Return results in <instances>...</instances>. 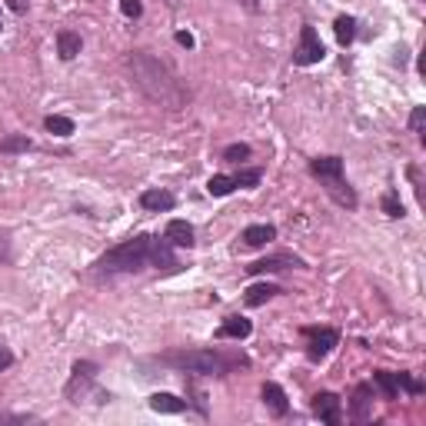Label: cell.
Returning <instances> with one entry per match:
<instances>
[{
  "mask_svg": "<svg viewBox=\"0 0 426 426\" xmlns=\"http://www.w3.org/2000/svg\"><path fill=\"white\" fill-rule=\"evenodd\" d=\"M147 266H157V270H176V257L174 247L160 237H147V233H137V237L117 243L113 250H107L97 260V270L101 273H140Z\"/></svg>",
  "mask_w": 426,
  "mask_h": 426,
  "instance_id": "obj_1",
  "label": "cell"
},
{
  "mask_svg": "<svg viewBox=\"0 0 426 426\" xmlns=\"http://www.w3.org/2000/svg\"><path fill=\"white\" fill-rule=\"evenodd\" d=\"M127 67H130V74H134V84H137L153 103H163V107H170V110H180V107L190 101L187 87H183V84L167 70V63H160L153 53L134 51L127 57Z\"/></svg>",
  "mask_w": 426,
  "mask_h": 426,
  "instance_id": "obj_2",
  "label": "cell"
},
{
  "mask_svg": "<svg viewBox=\"0 0 426 426\" xmlns=\"http://www.w3.org/2000/svg\"><path fill=\"white\" fill-rule=\"evenodd\" d=\"M163 366H174L180 373H193V376H226L237 366H250L247 356H226L217 347H203V350H176V353H163L160 356Z\"/></svg>",
  "mask_w": 426,
  "mask_h": 426,
  "instance_id": "obj_3",
  "label": "cell"
},
{
  "mask_svg": "<svg viewBox=\"0 0 426 426\" xmlns=\"http://www.w3.org/2000/svg\"><path fill=\"white\" fill-rule=\"evenodd\" d=\"M310 174L320 180V187L326 190V197L343 207V210H356V190L347 183L343 176V160L340 157H316L310 160Z\"/></svg>",
  "mask_w": 426,
  "mask_h": 426,
  "instance_id": "obj_4",
  "label": "cell"
},
{
  "mask_svg": "<svg viewBox=\"0 0 426 426\" xmlns=\"http://www.w3.org/2000/svg\"><path fill=\"white\" fill-rule=\"evenodd\" d=\"M303 340H306V356L314 363H320L333 353V347L340 343V333L333 326H303Z\"/></svg>",
  "mask_w": 426,
  "mask_h": 426,
  "instance_id": "obj_5",
  "label": "cell"
},
{
  "mask_svg": "<svg viewBox=\"0 0 426 426\" xmlns=\"http://www.w3.org/2000/svg\"><path fill=\"white\" fill-rule=\"evenodd\" d=\"M326 57L323 51V40H320V34H316L310 24L300 27V44H297V51H293V63L297 67H314V63H320Z\"/></svg>",
  "mask_w": 426,
  "mask_h": 426,
  "instance_id": "obj_6",
  "label": "cell"
},
{
  "mask_svg": "<svg viewBox=\"0 0 426 426\" xmlns=\"http://www.w3.org/2000/svg\"><path fill=\"white\" fill-rule=\"evenodd\" d=\"M310 406H314V413L320 416L326 426H340V423H343V403H340L337 393H326V389H323V393H316V396H314Z\"/></svg>",
  "mask_w": 426,
  "mask_h": 426,
  "instance_id": "obj_7",
  "label": "cell"
},
{
  "mask_svg": "<svg viewBox=\"0 0 426 426\" xmlns=\"http://www.w3.org/2000/svg\"><path fill=\"white\" fill-rule=\"evenodd\" d=\"M370 410H373V383H356L353 400H350V420L366 423L370 420Z\"/></svg>",
  "mask_w": 426,
  "mask_h": 426,
  "instance_id": "obj_8",
  "label": "cell"
},
{
  "mask_svg": "<svg viewBox=\"0 0 426 426\" xmlns=\"http://www.w3.org/2000/svg\"><path fill=\"white\" fill-rule=\"evenodd\" d=\"M287 266H303L300 257H293V253H276V257H264V260H257V264L247 266V273H276V270H287Z\"/></svg>",
  "mask_w": 426,
  "mask_h": 426,
  "instance_id": "obj_9",
  "label": "cell"
},
{
  "mask_svg": "<svg viewBox=\"0 0 426 426\" xmlns=\"http://www.w3.org/2000/svg\"><path fill=\"white\" fill-rule=\"evenodd\" d=\"M260 396H264V406L276 416V420H283V416L290 413V400H287V393H283L280 383H264Z\"/></svg>",
  "mask_w": 426,
  "mask_h": 426,
  "instance_id": "obj_10",
  "label": "cell"
},
{
  "mask_svg": "<svg viewBox=\"0 0 426 426\" xmlns=\"http://www.w3.org/2000/svg\"><path fill=\"white\" fill-rule=\"evenodd\" d=\"M163 240L170 243V247H193L197 240H193V226L187 224V220H170L167 224V230H163Z\"/></svg>",
  "mask_w": 426,
  "mask_h": 426,
  "instance_id": "obj_11",
  "label": "cell"
},
{
  "mask_svg": "<svg viewBox=\"0 0 426 426\" xmlns=\"http://www.w3.org/2000/svg\"><path fill=\"white\" fill-rule=\"evenodd\" d=\"M253 333V323L247 316H226L220 330H217V337L220 340H247Z\"/></svg>",
  "mask_w": 426,
  "mask_h": 426,
  "instance_id": "obj_12",
  "label": "cell"
},
{
  "mask_svg": "<svg viewBox=\"0 0 426 426\" xmlns=\"http://www.w3.org/2000/svg\"><path fill=\"white\" fill-rule=\"evenodd\" d=\"M140 207H143V210H153V213L174 210L176 197L174 193H167V190H143V193H140Z\"/></svg>",
  "mask_w": 426,
  "mask_h": 426,
  "instance_id": "obj_13",
  "label": "cell"
},
{
  "mask_svg": "<svg viewBox=\"0 0 426 426\" xmlns=\"http://www.w3.org/2000/svg\"><path fill=\"white\" fill-rule=\"evenodd\" d=\"M270 240H276L273 224H250L243 230V243H247V247H266Z\"/></svg>",
  "mask_w": 426,
  "mask_h": 426,
  "instance_id": "obj_14",
  "label": "cell"
},
{
  "mask_svg": "<svg viewBox=\"0 0 426 426\" xmlns=\"http://www.w3.org/2000/svg\"><path fill=\"white\" fill-rule=\"evenodd\" d=\"M150 410L153 413H183V410H187V400H180L174 393H153Z\"/></svg>",
  "mask_w": 426,
  "mask_h": 426,
  "instance_id": "obj_15",
  "label": "cell"
},
{
  "mask_svg": "<svg viewBox=\"0 0 426 426\" xmlns=\"http://www.w3.org/2000/svg\"><path fill=\"white\" fill-rule=\"evenodd\" d=\"M80 47H84L80 34H74V30H60L57 34V53H60V60H74L77 53H80Z\"/></svg>",
  "mask_w": 426,
  "mask_h": 426,
  "instance_id": "obj_16",
  "label": "cell"
},
{
  "mask_svg": "<svg viewBox=\"0 0 426 426\" xmlns=\"http://www.w3.org/2000/svg\"><path fill=\"white\" fill-rule=\"evenodd\" d=\"M276 293H280V287H273V283H253V287L243 293V303H247V306H264L266 300H273Z\"/></svg>",
  "mask_w": 426,
  "mask_h": 426,
  "instance_id": "obj_17",
  "label": "cell"
},
{
  "mask_svg": "<svg viewBox=\"0 0 426 426\" xmlns=\"http://www.w3.org/2000/svg\"><path fill=\"white\" fill-rule=\"evenodd\" d=\"M333 34H337L340 47H350L353 37H356V20H353L350 13H340L337 20H333Z\"/></svg>",
  "mask_w": 426,
  "mask_h": 426,
  "instance_id": "obj_18",
  "label": "cell"
},
{
  "mask_svg": "<svg viewBox=\"0 0 426 426\" xmlns=\"http://www.w3.org/2000/svg\"><path fill=\"white\" fill-rule=\"evenodd\" d=\"M373 387L383 393V400H396V396H400L396 376L389 373V370H376V373H373Z\"/></svg>",
  "mask_w": 426,
  "mask_h": 426,
  "instance_id": "obj_19",
  "label": "cell"
},
{
  "mask_svg": "<svg viewBox=\"0 0 426 426\" xmlns=\"http://www.w3.org/2000/svg\"><path fill=\"white\" fill-rule=\"evenodd\" d=\"M237 190V176L233 174H213L210 183H207V193L210 197H226V193H233Z\"/></svg>",
  "mask_w": 426,
  "mask_h": 426,
  "instance_id": "obj_20",
  "label": "cell"
},
{
  "mask_svg": "<svg viewBox=\"0 0 426 426\" xmlns=\"http://www.w3.org/2000/svg\"><path fill=\"white\" fill-rule=\"evenodd\" d=\"M44 127L51 130L53 137H70V134H74V130H77V127H74V120H70V117H60V113H51V117L44 120Z\"/></svg>",
  "mask_w": 426,
  "mask_h": 426,
  "instance_id": "obj_21",
  "label": "cell"
},
{
  "mask_svg": "<svg viewBox=\"0 0 426 426\" xmlns=\"http://www.w3.org/2000/svg\"><path fill=\"white\" fill-rule=\"evenodd\" d=\"M30 147H34V140L27 134H11V137L0 140V153H27Z\"/></svg>",
  "mask_w": 426,
  "mask_h": 426,
  "instance_id": "obj_22",
  "label": "cell"
},
{
  "mask_svg": "<svg viewBox=\"0 0 426 426\" xmlns=\"http://www.w3.org/2000/svg\"><path fill=\"white\" fill-rule=\"evenodd\" d=\"M380 207H383V213L387 217H393V220H400V217H406V210H403V200L396 190H387L383 193V200H380Z\"/></svg>",
  "mask_w": 426,
  "mask_h": 426,
  "instance_id": "obj_23",
  "label": "cell"
},
{
  "mask_svg": "<svg viewBox=\"0 0 426 426\" xmlns=\"http://www.w3.org/2000/svg\"><path fill=\"white\" fill-rule=\"evenodd\" d=\"M393 376H396V387L406 389L410 396H423V393H426V387L420 383V380H416L413 373H393Z\"/></svg>",
  "mask_w": 426,
  "mask_h": 426,
  "instance_id": "obj_24",
  "label": "cell"
},
{
  "mask_svg": "<svg viewBox=\"0 0 426 426\" xmlns=\"http://www.w3.org/2000/svg\"><path fill=\"white\" fill-rule=\"evenodd\" d=\"M237 176V187H257L260 180H264V170L260 167H250V170H240V174H233Z\"/></svg>",
  "mask_w": 426,
  "mask_h": 426,
  "instance_id": "obj_25",
  "label": "cell"
},
{
  "mask_svg": "<svg viewBox=\"0 0 426 426\" xmlns=\"http://www.w3.org/2000/svg\"><path fill=\"white\" fill-rule=\"evenodd\" d=\"M250 157V147L247 143H230L224 150V160H230V163H240V160H247Z\"/></svg>",
  "mask_w": 426,
  "mask_h": 426,
  "instance_id": "obj_26",
  "label": "cell"
},
{
  "mask_svg": "<svg viewBox=\"0 0 426 426\" xmlns=\"http://www.w3.org/2000/svg\"><path fill=\"white\" fill-rule=\"evenodd\" d=\"M120 11H124V17L137 20L140 13H143V4H140V0H120Z\"/></svg>",
  "mask_w": 426,
  "mask_h": 426,
  "instance_id": "obj_27",
  "label": "cell"
},
{
  "mask_svg": "<svg viewBox=\"0 0 426 426\" xmlns=\"http://www.w3.org/2000/svg\"><path fill=\"white\" fill-rule=\"evenodd\" d=\"M423 120H426V107H413V113H410V130L413 134H423Z\"/></svg>",
  "mask_w": 426,
  "mask_h": 426,
  "instance_id": "obj_28",
  "label": "cell"
},
{
  "mask_svg": "<svg viewBox=\"0 0 426 426\" xmlns=\"http://www.w3.org/2000/svg\"><path fill=\"white\" fill-rule=\"evenodd\" d=\"M13 363V353L7 350V347H4V343H0V370H7V366Z\"/></svg>",
  "mask_w": 426,
  "mask_h": 426,
  "instance_id": "obj_29",
  "label": "cell"
},
{
  "mask_svg": "<svg viewBox=\"0 0 426 426\" xmlns=\"http://www.w3.org/2000/svg\"><path fill=\"white\" fill-rule=\"evenodd\" d=\"M176 44H180V47H187V51H193V44H197V40L190 37L187 30H180V34H176Z\"/></svg>",
  "mask_w": 426,
  "mask_h": 426,
  "instance_id": "obj_30",
  "label": "cell"
},
{
  "mask_svg": "<svg viewBox=\"0 0 426 426\" xmlns=\"http://www.w3.org/2000/svg\"><path fill=\"white\" fill-rule=\"evenodd\" d=\"M7 7H11L13 13H27V7H30V0H7Z\"/></svg>",
  "mask_w": 426,
  "mask_h": 426,
  "instance_id": "obj_31",
  "label": "cell"
},
{
  "mask_svg": "<svg viewBox=\"0 0 426 426\" xmlns=\"http://www.w3.org/2000/svg\"><path fill=\"white\" fill-rule=\"evenodd\" d=\"M237 4H243V7H247V11H250V13H257V11H260V0H237Z\"/></svg>",
  "mask_w": 426,
  "mask_h": 426,
  "instance_id": "obj_32",
  "label": "cell"
},
{
  "mask_svg": "<svg viewBox=\"0 0 426 426\" xmlns=\"http://www.w3.org/2000/svg\"><path fill=\"white\" fill-rule=\"evenodd\" d=\"M163 4H170V7H174V4H176V0H163Z\"/></svg>",
  "mask_w": 426,
  "mask_h": 426,
  "instance_id": "obj_33",
  "label": "cell"
},
{
  "mask_svg": "<svg viewBox=\"0 0 426 426\" xmlns=\"http://www.w3.org/2000/svg\"><path fill=\"white\" fill-rule=\"evenodd\" d=\"M0 27H4V24H0Z\"/></svg>",
  "mask_w": 426,
  "mask_h": 426,
  "instance_id": "obj_34",
  "label": "cell"
}]
</instances>
